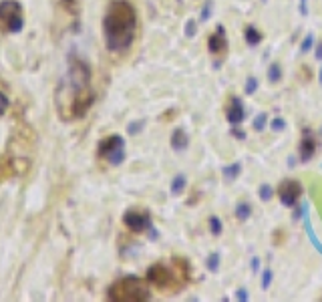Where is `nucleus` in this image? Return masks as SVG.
Here are the masks:
<instances>
[{
	"label": "nucleus",
	"mask_w": 322,
	"mask_h": 302,
	"mask_svg": "<svg viewBox=\"0 0 322 302\" xmlns=\"http://www.w3.org/2000/svg\"><path fill=\"white\" fill-rule=\"evenodd\" d=\"M91 67L71 54L66 75L61 79V83L55 93L57 111L63 121H75L85 117L87 111L95 103V91L91 87Z\"/></svg>",
	"instance_id": "obj_1"
},
{
	"label": "nucleus",
	"mask_w": 322,
	"mask_h": 302,
	"mask_svg": "<svg viewBox=\"0 0 322 302\" xmlns=\"http://www.w3.org/2000/svg\"><path fill=\"white\" fill-rule=\"evenodd\" d=\"M137 33V12L127 0H113L103 17L105 47L111 52H125Z\"/></svg>",
	"instance_id": "obj_2"
},
{
	"label": "nucleus",
	"mask_w": 322,
	"mask_h": 302,
	"mask_svg": "<svg viewBox=\"0 0 322 302\" xmlns=\"http://www.w3.org/2000/svg\"><path fill=\"white\" fill-rule=\"evenodd\" d=\"M107 298L113 302H145L151 298V290L145 280L137 276H127L109 286Z\"/></svg>",
	"instance_id": "obj_3"
},
{
	"label": "nucleus",
	"mask_w": 322,
	"mask_h": 302,
	"mask_svg": "<svg viewBox=\"0 0 322 302\" xmlns=\"http://www.w3.org/2000/svg\"><path fill=\"white\" fill-rule=\"evenodd\" d=\"M0 24L8 33H15V34L24 29L22 8L18 2H15V0H0Z\"/></svg>",
	"instance_id": "obj_4"
},
{
	"label": "nucleus",
	"mask_w": 322,
	"mask_h": 302,
	"mask_svg": "<svg viewBox=\"0 0 322 302\" xmlns=\"http://www.w3.org/2000/svg\"><path fill=\"white\" fill-rule=\"evenodd\" d=\"M97 151L99 157L107 159L111 166H121L125 161V139L121 135H111L99 143Z\"/></svg>",
	"instance_id": "obj_5"
},
{
	"label": "nucleus",
	"mask_w": 322,
	"mask_h": 302,
	"mask_svg": "<svg viewBox=\"0 0 322 302\" xmlns=\"http://www.w3.org/2000/svg\"><path fill=\"white\" fill-rule=\"evenodd\" d=\"M147 282L155 284L159 290H171V288H177L176 286V276H173V272L165 266V264H153L149 266L147 270Z\"/></svg>",
	"instance_id": "obj_6"
},
{
	"label": "nucleus",
	"mask_w": 322,
	"mask_h": 302,
	"mask_svg": "<svg viewBox=\"0 0 322 302\" xmlns=\"http://www.w3.org/2000/svg\"><path fill=\"white\" fill-rule=\"evenodd\" d=\"M276 191H278L280 201L284 203L286 208H294V205L298 203L300 196H302V185L296 180H284V182L278 185Z\"/></svg>",
	"instance_id": "obj_7"
},
{
	"label": "nucleus",
	"mask_w": 322,
	"mask_h": 302,
	"mask_svg": "<svg viewBox=\"0 0 322 302\" xmlns=\"http://www.w3.org/2000/svg\"><path fill=\"white\" fill-rule=\"evenodd\" d=\"M123 224L133 232V234H143L145 230H151V216L149 214H143V212H125L123 216Z\"/></svg>",
	"instance_id": "obj_8"
},
{
	"label": "nucleus",
	"mask_w": 322,
	"mask_h": 302,
	"mask_svg": "<svg viewBox=\"0 0 322 302\" xmlns=\"http://www.w3.org/2000/svg\"><path fill=\"white\" fill-rule=\"evenodd\" d=\"M225 119L230 125H240L246 119V109H244V103L240 101V97H230L225 107Z\"/></svg>",
	"instance_id": "obj_9"
},
{
	"label": "nucleus",
	"mask_w": 322,
	"mask_h": 302,
	"mask_svg": "<svg viewBox=\"0 0 322 302\" xmlns=\"http://www.w3.org/2000/svg\"><path fill=\"white\" fill-rule=\"evenodd\" d=\"M208 49H209L211 54H225L227 52V38H225V31H224L222 24L216 29V33L209 34Z\"/></svg>",
	"instance_id": "obj_10"
},
{
	"label": "nucleus",
	"mask_w": 322,
	"mask_h": 302,
	"mask_svg": "<svg viewBox=\"0 0 322 302\" xmlns=\"http://www.w3.org/2000/svg\"><path fill=\"white\" fill-rule=\"evenodd\" d=\"M298 151H300V161L302 163H308L314 157V153H316V139L312 137L310 131H304L302 139H300V145H298Z\"/></svg>",
	"instance_id": "obj_11"
},
{
	"label": "nucleus",
	"mask_w": 322,
	"mask_h": 302,
	"mask_svg": "<svg viewBox=\"0 0 322 302\" xmlns=\"http://www.w3.org/2000/svg\"><path fill=\"white\" fill-rule=\"evenodd\" d=\"M187 145H190V137H187V133L181 127L171 133V147L176 151H183L187 149Z\"/></svg>",
	"instance_id": "obj_12"
},
{
	"label": "nucleus",
	"mask_w": 322,
	"mask_h": 302,
	"mask_svg": "<svg viewBox=\"0 0 322 302\" xmlns=\"http://www.w3.org/2000/svg\"><path fill=\"white\" fill-rule=\"evenodd\" d=\"M244 38H246V43H248L250 47H256V45L262 43V33L256 29V26L248 24V26H246V31H244Z\"/></svg>",
	"instance_id": "obj_13"
},
{
	"label": "nucleus",
	"mask_w": 322,
	"mask_h": 302,
	"mask_svg": "<svg viewBox=\"0 0 322 302\" xmlns=\"http://www.w3.org/2000/svg\"><path fill=\"white\" fill-rule=\"evenodd\" d=\"M242 173V163H232V166H225L224 168V180L225 182H234L236 177Z\"/></svg>",
	"instance_id": "obj_14"
},
{
	"label": "nucleus",
	"mask_w": 322,
	"mask_h": 302,
	"mask_svg": "<svg viewBox=\"0 0 322 302\" xmlns=\"http://www.w3.org/2000/svg\"><path fill=\"white\" fill-rule=\"evenodd\" d=\"M280 79H282V67L278 63H272L268 67V81L272 85H276V83H280Z\"/></svg>",
	"instance_id": "obj_15"
},
{
	"label": "nucleus",
	"mask_w": 322,
	"mask_h": 302,
	"mask_svg": "<svg viewBox=\"0 0 322 302\" xmlns=\"http://www.w3.org/2000/svg\"><path fill=\"white\" fill-rule=\"evenodd\" d=\"M185 189V175H176L171 182V196H181V191Z\"/></svg>",
	"instance_id": "obj_16"
},
{
	"label": "nucleus",
	"mask_w": 322,
	"mask_h": 302,
	"mask_svg": "<svg viewBox=\"0 0 322 302\" xmlns=\"http://www.w3.org/2000/svg\"><path fill=\"white\" fill-rule=\"evenodd\" d=\"M250 216H252V205L246 203V201H240V203L236 205V218L244 222V219H248Z\"/></svg>",
	"instance_id": "obj_17"
},
{
	"label": "nucleus",
	"mask_w": 322,
	"mask_h": 302,
	"mask_svg": "<svg viewBox=\"0 0 322 302\" xmlns=\"http://www.w3.org/2000/svg\"><path fill=\"white\" fill-rule=\"evenodd\" d=\"M61 6L69 12L71 17H79V12H80V6H79V0H61Z\"/></svg>",
	"instance_id": "obj_18"
},
{
	"label": "nucleus",
	"mask_w": 322,
	"mask_h": 302,
	"mask_svg": "<svg viewBox=\"0 0 322 302\" xmlns=\"http://www.w3.org/2000/svg\"><path fill=\"white\" fill-rule=\"evenodd\" d=\"M209 230H211L213 236H220V234H222L224 226H222V219H220L218 216H211V218H209Z\"/></svg>",
	"instance_id": "obj_19"
},
{
	"label": "nucleus",
	"mask_w": 322,
	"mask_h": 302,
	"mask_svg": "<svg viewBox=\"0 0 322 302\" xmlns=\"http://www.w3.org/2000/svg\"><path fill=\"white\" fill-rule=\"evenodd\" d=\"M206 264H208V270H209V272H218V270H220V254H218V252L209 254Z\"/></svg>",
	"instance_id": "obj_20"
},
{
	"label": "nucleus",
	"mask_w": 322,
	"mask_h": 302,
	"mask_svg": "<svg viewBox=\"0 0 322 302\" xmlns=\"http://www.w3.org/2000/svg\"><path fill=\"white\" fill-rule=\"evenodd\" d=\"M197 34V20H193V18H190L185 22V36L187 38H193Z\"/></svg>",
	"instance_id": "obj_21"
},
{
	"label": "nucleus",
	"mask_w": 322,
	"mask_h": 302,
	"mask_svg": "<svg viewBox=\"0 0 322 302\" xmlns=\"http://www.w3.org/2000/svg\"><path fill=\"white\" fill-rule=\"evenodd\" d=\"M258 196L264 200V201H268V200H272V196H274V189L268 185V184H262L260 185V189H258Z\"/></svg>",
	"instance_id": "obj_22"
},
{
	"label": "nucleus",
	"mask_w": 322,
	"mask_h": 302,
	"mask_svg": "<svg viewBox=\"0 0 322 302\" xmlns=\"http://www.w3.org/2000/svg\"><path fill=\"white\" fill-rule=\"evenodd\" d=\"M143 127H145V119H139V121H135V123H129V125H127V133H129V135H137Z\"/></svg>",
	"instance_id": "obj_23"
},
{
	"label": "nucleus",
	"mask_w": 322,
	"mask_h": 302,
	"mask_svg": "<svg viewBox=\"0 0 322 302\" xmlns=\"http://www.w3.org/2000/svg\"><path fill=\"white\" fill-rule=\"evenodd\" d=\"M266 121H268L266 113H260V115H258L256 119H254V123H252L254 131H264V127H266Z\"/></svg>",
	"instance_id": "obj_24"
},
{
	"label": "nucleus",
	"mask_w": 322,
	"mask_h": 302,
	"mask_svg": "<svg viewBox=\"0 0 322 302\" xmlns=\"http://www.w3.org/2000/svg\"><path fill=\"white\" fill-rule=\"evenodd\" d=\"M272 270L270 268H266L264 272H262V290H268V288H270V284H272Z\"/></svg>",
	"instance_id": "obj_25"
},
{
	"label": "nucleus",
	"mask_w": 322,
	"mask_h": 302,
	"mask_svg": "<svg viewBox=\"0 0 322 302\" xmlns=\"http://www.w3.org/2000/svg\"><path fill=\"white\" fill-rule=\"evenodd\" d=\"M312 47H314V34H308V36H304L302 45H300V52H302V54H306V52L310 50Z\"/></svg>",
	"instance_id": "obj_26"
},
{
	"label": "nucleus",
	"mask_w": 322,
	"mask_h": 302,
	"mask_svg": "<svg viewBox=\"0 0 322 302\" xmlns=\"http://www.w3.org/2000/svg\"><path fill=\"white\" fill-rule=\"evenodd\" d=\"M256 89H258V79L256 77H250L246 81V87H244L246 95H254V93H256Z\"/></svg>",
	"instance_id": "obj_27"
},
{
	"label": "nucleus",
	"mask_w": 322,
	"mask_h": 302,
	"mask_svg": "<svg viewBox=\"0 0 322 302\" xmlns=\"http://www.w3.org/2000/svg\"><path fill=\"white\" fill-rule=\"evenodd\" d=\"M211 0H206V4H204V10H201V17H199V20L201 22H206L209 17H211Z\"/></svg>",
	"instance_id": "obj_28"
},
{
	"label": "nucleus",
	"mask_w": 322,
	"mask_h": 302,
	"mask_svg": "<svg viewBox=\"0 0 322 302\" xmlns=\"http://www.w3.org/2000/svg\"><path fill=\"white\" fill-rule=\"evenodd\" d=\"M282 129H286V121L282 117H276L272 121V131H282Z\"/></svg>",
	"instance_id": "obj_29"
},
{
	"label": "nucleus",
	"mask_w": 322,
	"mask_h": 302,
	"mask_svg": "<svg viewBox=\"0 0 322 302\" xmlns=\"http://www.w3.org/2000/svg\"><path fill=\"white\" fill-rule=\"evenodd\" d=\"M8 97H6V95L4 93H0V115H4L6 113V109H8Z\"/></svg>",
	"instance_id": "obj_30"
},
{
	"label": "nucleus",
	"mask_w": 322,
	"mask_h": 302,
	"mask_svg": "<svg viewBox=\"0 0 322 302\" xmlns=\"http://www.w3.org/2000/svg\"><path fill=\"white\" fill-rule=\"evenodd\" d=\"M236 298H238V300H242V302L248 300V290H244V288H240V290L236 292Z\"/></svg>",
	"instance_id": "obj_31"
},
{
	"label": "nucleus",
	"mask_w": 322,
	"mask_h": 302,
	"mask_svg": "<svg viewBox=\"0 0 322 302\" xmlns=\"http://www.w3.org/2000/svg\"><path fill=\"white\" fill-rule=\"evenodd\" d=\"M300 15L306 17L308 15V8H306V0H300Z\"/></svg>",
	"instance_id": "obj_32"
},
{
	"label": "nucleus",
	"mask_w": 322,
	"mask_h": 302,
	"mask_svg": "<svg viewBox=\"0 0 322 302\" xmlns=\"http://www.w3.org/2000/svg\"><path fill=\"white\" fill-rule=\"evenodd\" d=\"M314 52H316V59H318V61H322V43H318V45H316V50H314Z\"/></svg>",
	"instance_id": "obj_33"
},
{
	"label": "nucleus",
	"mask_w": 322,
	"mask_h": 302,
	"mask_svg": "<svg viewBox=\"0 0 322 302\" xmlns=\"http://www.w3.org/2000/svg\"><path fill=\"white\" fill-rule=\"evenodd\" d=\"M232 133H234V135H236V139H246V133H242V131H240V129H234V131H232Z\"/></svg>",
	"instance_id": "obj_34"
},
{
	"label": "nucleus",
	"mask_w": 322,
	"mask_h": 302,
	"mask_svg": "<svg viewBox=\"0 0 322 302\" xmlns=\"http://www.w3.org/2000/svg\"><path fill=\"white\" fill-rule=\"evenodd\" d=\"M258 264H260L258 258H252V270H254V272H258Z\"/></svg>",
	"instance_id": "obj_35"
},
{
	"label": "nucleus",
	"mask_w": 322,
	"mask_h": 302,
	"mask_svg": "<svg viewBox=\"0 0 322 302\" xmlns=\"http://www.w3.org/2000/svg\"><path fill=\"white\" fill-rule=\"evenodd\" d=\"M320 85H322V68H320Z\"/></svg>",
	"instance_id": "obj_36"
},
{
	"label": "nucleus",
	"mask_w": 322,
	"mask_h": 302,
	"mask_svg": "<svg viewBox=\"0 0 322 302\" xmlns=\"http://www.w3.org/2000/svg\"><path fill=\"white\" fill-rule=\"evenodd\" d=\"M262 2H268V0H262Z\"/></svg>",
	"instance_id": "obj_37"
},
{
	"label": "nucleus",
	"mask_w": 322,
	"mask_h": 302,
	"mask_svg": "<svg viewBox=\"0 0 322 302\" xmlns=\"http://www.w3.org/2000/svg\"><path fill=\"white\" fill-rule=\"evenodd\" d=\"M320 135H322V129H320Z\"/></svg>",
	"instance_id": "obj_38"
}]
</instances>
